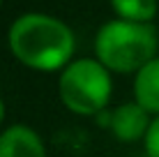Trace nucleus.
<instances>
[{
    "label": "nucleus",
    "mask_w": 159,
    "mask_h": 157,
    "mask_svg": "<svg viewBox=\"0 0 159 157\" xmlns=\"http://www.w3.org/2000/svg\"><path fill=\"white\" fill-rule=\"evenodd\" d=\"M74 44L69 25L48 14H23L9 28V48L16 60L42 72L65 67L74 53Z\"/></svg>",
    "instance_id": "nucleus-1"
},
{
    "label": "nucleus",
    "mask_w": 159,
    "mask_h": 157,
    "mask_svg": "<svg viewBox=\"0 0 159 157\" xmlns=\"http://www.w3.org/2000/svg\"><path fill=\"white\" fill-rule=\"evenodd\" d=\"M157 44L155 25L116 19L99 28L95 39V53L106 69L139 72L157 58Z\"/></svg>",
    "instance_id": "nucleus-2"
},
{
    "label": "nucleus",
    "mask_w": 159,
    "mask_h": 157,
    "mask_svg": "<svg viewBox=\"0 0 159 157\" xmlns=\"http://www.w3.org/2000/svg\"><path fill=\"white\" fill-rule=\"evenodd\" d=\"M60 99L79 116H95L106 109L111 99V76L99 60L81 58L65 67L58 81Z\"/></svg>",
    "instance_id": "nucleus-3"
},
{
    "label": "nucleus",
    "mask_w": 159,
    "mask_h": 157,
    "mask_svg": "<svg viewBox=\"0 0 159 157\" xmlns=\"http://www.w3.org/2000/svg\"><path fill=\"white\" fill-rule=\"evenodd\" d=\"M150 118H148V111L139 102H129V104L118 106L116 111L111 113V132L118 141H139V139H145L148 129H150Z\"/></svg>",
    "instance_id": "nucleus-4"
},
{
    "label": "nucleus",
    "mask_w": 159,
    "mask_h": 157,
    "mask_svg": "<svg viewBox=\"0 0 159 157\" xmlns=\"http://www.w3.org/2000/svg\"><path fill=\"white\" fill-rule=\"evenodd\" d=\"M0 157H46V148L35 129L12 125L0 134Z\"/></svg>",
    "instance_id": "nucleus-5"
},
{
    "label": "nucleus",
    "mask_w": 159,
    "mask_h": 157,
    "mask_svg": "<svg viewBox=\"0 0 159 157\" xmlns=\"http://www.w3.org/2000/svg\"><path fill=\"white\" fill-rule=\"evenodd\" d=\"M134 97L148 113L159 116V56L136 72Z\"/></svg>",
    "instance_id": "nucleus-6"
},
{
    "label": "nucleus",
    "mask_w": 159,
    "mask_h": 157,
    "mask_svg": "<svg viewBox=\"0 0 159 157\" xmlns=\"http://www.w3.org/2000/svg\"><path fill=\"white\" fill-rule=\"evenodd\" d=\"M111 5L120 19L136 23H150L157 14V0H111Z\"/></svg>",
    "instance_id": "nucleus-7"
},
{
    "label": "nucleus",
    "mask_w": 159,
    "mask_h": 157,
    "mask_svg": "<svg viewBox=\"0 0 159 157\" xmlns=\"http://www.w3.org/2000/svg\"><path fill=\"white\" fill-rule=\"evenodd\" d=\"M145 153L148 157H159V116L150 122V129L145 134Z\"/></svg>",
    "instance_id": "nucleus-8"
},
{
    "label": "nucleus",
    "mask_w": 159,
    "mask_h": 157,
    "mask_svg": "<svg viewBox=\"0 0 159 157\" xmlns=\"http://www.w3.org/2000/svg\"><path fill=\"white\" fill-rule=\"evenodd\" d=\"M5 120V104H2V99H0V122Z\"/></svg>",
    "instance_id": "nucleus-9"
},
{
    "label": "nucleus",
    "mask_w": 159,
    "mask_h": 157,
    "mask_svg": "<svg viewBox=\"0 0 159 157\" xmlns=\"http://www.w3.org/2000/svg\"><path fill=\"white\" fill-rule=\"evenodd\" d=\"M0 2H2V0H0Z\"/></svg>",
    "instance_id": "nucleus-10"
}]
</instances>
